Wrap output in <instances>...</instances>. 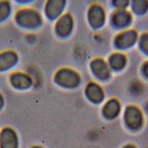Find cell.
<instances>
[{
    "instance_id": "6da1fadb",
    "label": "cell",
    "mask_w": 148,
    "mask_h": 148,
    "mask_svg": "<svg viewBox=\"0 0 148 148\" xmlns=\"http://www.w3.org/2000/svg\"><path fill=\"white\" fill-rule=\"evenodd\" d=\"M17 137L12 129L2 130L0 135V148H17Z\"/></svg>"
},
{
    "instance_id": "7a4b0ae2",
    "label": "cell",
    "mask_w": 148,
    "mask_h": 148,
    "mask_svg": "<svg viewBox=\"0 0 148 148\" xmlns=\"http://www.w3.org/2000/svg\"><path fill=\"white\" fill-rule=\"evenodd\" d=\"M124 148H135V147H133V146H128L125 147Z\"/></svg>"
},
{
    "instance_id": "3957f363",
    "label": "cell",
    "mask_w": 148,
    "mask_h": 148,
    "mask_svg": "<svg viewBox=\"0 0 148 148\" xmlns=\"http://www.w3.org/2000/svg\"><path fill=\"white\" fill-rule=\"evenodd\" d=\"M32 148H42V147H38V146H36V147H34Z\"/></svg>"
}]
</instances>
